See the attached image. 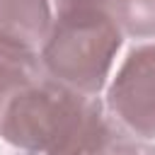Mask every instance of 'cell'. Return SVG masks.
I'll return each instance as SVG.
<instances>
[{"label":"cell","mask_w":155,"mask_h":155,"mask_svg":"<svg viewBox=\"0 0 155 155\" xmlns=\"http://www.w3.org/2000/svg\"><path fill=\"white\" fill-rule=\"evenodd\" d=\"M10 94H12V92L0 82V114H2V107H5V102H7V97H10Z\"/></svg>","instance_id":"ba28073f"},{"label":"cell","mask_w":155,"mask_h":155,"mask_svg":"<svg viewBox=\"0 0 155 155\" xmlns=\"http://www.w3.org/2000/svg\"><path fill=\"white\" fill-rule=\"evenodd\" d=\"M22 155H27V153H22Z\"/></svg>","instance_id":"9c48e42d"},{"label":"cell","mask_w":155,"mask_h":155,"mask_svg":"<svg viewBox=\"0 0 155 155\" xmlns=\"http://www.w3.org/2000/svg\"><path fill=\"white\" fill-rule=\"evenodd\" d=\"M121 34L138 41H155V0H102Z\"/></svg>","instance_id":"8992f818"},{"label":"cell","mask_w":155,"mask_h":155,"mask_svg":"<svg viewBox=\"0 0 155 155\" xmlns=\"http://www.w3.org/2000/svg\"><path fill=\"white\" fill-rule=\"evenodd\" d=\"M121 136L99 97L48 75L17 87L0 114V138L27 155H109Z\"/></svg>","instance_id":"6da1fadb"},{"label":"cell","mask_w":155,"mask_h":155,"mask_svg":"<svg viewBox=\"0 0 155 155\" xmlns=\"http://www.w3.org/2000/svg\"><path fill=\"white\" fill-rule=\"evenodd\" d=\"M53 19L51 0H0V36L34 51L44 44Z\"/></svg>","instance_id":"277c9868"},{"label":"cell","mask_w":155,"mask_h":155,"mask_svg":"<svg viewBox=\"0 0 155 155\" xmlns=\"http://www.w3.org/2000/svg\"><path fill=\"white\" fill-rule=\"evenodd\" d=\"M104 90L111 121L131 138L155 140V41L136 44Z\"/></svg>","instance_id":"3957f363"},{"label":"cell","mask_w":155,"mask_h":155,"mask_svg":"<svg viewBox=\"0 0 155 155\" xmlns=\"http://www.w3.org/2000/svg\"><path fill=\"white\" fill-rule=\"evenodd\" d=\"M39 75H44L39 51L0 36V82L10 92H15L17 87L36 80Z\"/></svg>","instance_id":"5b68a950"},{"label":"cell","mask_w":155,"mask_h":155,"mask_svg":"<svg viewBox=\"0 0 155 155\" xmlns=\"http://www.w3.org/2000/svg\"><path fill=\"white\" fill-rule=\"evenodd\" d=\"M109 155H155V148L148 145V140H138L131 136H121V140L111 148Z\"/></svg>","instance_id":"52a82bcc"},{"label":"cell","mask_w":155,"mask_h":155,"mask_svg":"<svg viewBox=\"0 0 155 155\" xmlns=\"http://www.w3.org/2000/svg\"><path fill=\"white\" fill-rule=\"evenodd\" d=\"M124 34L102 5L73 2L53 7V19L39 46L41 73L85 94L107 87Z\"/></svg>","instance_id":"7a4b0ae2"}]
</instances>
